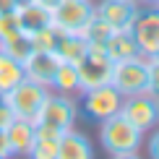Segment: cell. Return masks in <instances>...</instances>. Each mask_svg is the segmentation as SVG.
Returning <instances> with one entry per match:
<instances>
[{
	"label": "cell",
	"instance_id": "obj_1",
	"mask_svg": "<svg viewBox=\"0 0 159 159\" xmlns=\"http://www.w3.org/2000/svg\"><path fill=\"white\" fill-rule=\"evenodd\" d=\"M76 115H78V107H76L73 97L50 91L47 102L42 104V110H39V115L34 120V128L42 130V133L63 136L65 130L76 128Z\"/></svg>",
	"mask_w": 159,
	"mask_h": 159
},
{
	"label": "cell",
	"instance_id": "obj_2",
	"mask_svg": "<svg viewBox=\"0 0 159 159\" xmlns=\"http://www.w3.org/2000/svg\"><path fill=\"white\" fill-rule=\"evenodd\" d=\"M99 141L107 154H128V151L141 149L143 133L117 112L107 120H99Z\"/></svg>",
	"mask_w": 159,
	"mask_h": 159
},
{
	"label": "cell",
	"instance_id": "obj_3",
	"mask_svg": "<svg viewBox=\"0 0 159 159\" xmlns=\"http://www.w3.org/2000/svg\"><path fill=\"white\" fill-rule=\"evenodd\" d=\"M50 91L52 89H47V86L31 81V78H24L18 86H13L8 94H3V99L8 102V107L13 110V115H16V117L34 123L37 115H39V110H42V104L47 102Z\"/></svg>",
	"mask_w": 159,
	"mask_h": 159
},
{
	"label": "cell",
	"instance_id": "obj_4",
	"mask_svg": "<svg viewBox=\"0 0 159 159\" xmlns=\"http://www.w3.org/2000/svg\"><path fill=\"white\" fill-rule=\"evenodd\" d=\"M110 84L120 91L123 97H133V94H146V84H149V70H146V57L138 55L130 60H120L112 65V76Z\"/></svg>",
	"mask_w": 159,
	"mask_h": 159
},
{
	"label": "cell",
	"instance_id": "obj_5",
	"mask_svg": "<svg viewBox=\"0 0 159 159\" xmlns=\"http://www.w3.org/2000/svg\"><path fill=\"white\" fill-rule=\"evenodd\" d=\"M94 13L97 5L91 0H60L52 8V26L60 34H81V29Z\"/></svg>",
	"mask_w": 159,
	"mask_h": 159
},
{
	"label": "cell",
	"instance_id": "obj_6",
	"mask_svg": "<svg viewBox=\"0 0 159 159\" xmlns=\"http://www.w3.org/2000/svg\"><path fill=\"white\" fill-rule=\"evenodd\" d=\"M120 104H123V94L112 84H102L81 91V107L86 117H91V120H107V117L117 115Z\"/></svg>",
	"mask_w": 159,
	"mask_h": 159
},
{
	"label": "cell",
	"instance_id": "obj_7",
	"mask_svg": "<svg viewBox=\"0 0 159 159\" xmlns=\"http://www.w3.org/2000/svg\"><path fill=\"white\" fill-rule=\"evenodd\" d=\"M112 65H115V63L110 60V55L104 52V47L89 44L86 57L76 65V68H78V84H81V91L94 89V86H102V84H110Z\"/></svg>",
	"mask_w": 159,
	"mask_h": 159
},
{
	"label": "cell",
	"instance_id": "obj_8",
	"mask_svg": "<svg viewBox=\"0 0 159 159\" xmlns=\"http://www.w3.org/2000/svg\"><path fill=\"white\" fill-rule=\"evenodd\" d=\"M120 115L125 117V120H130L141 133H149L151 128H157V125H159V102H157V99H151L149 94L123 97Z\"/></svg>",
	"mask_w": 159,
	"mask_h": 159
},
{
	"label": "cell",
	"instance_id": "obj_9",
	"mask_svg": "<svg viewBox=\"0 0 159 159\" xmlns=\"http://www.w3.org/2000/svg\"><path fill=\"white\" fill-rule=\"evenodd\" d=\"M138 0H99L97 16H102L115 31H130L138 18Z\"/></svg>",
	"mask_w": 159,
	"mask_h": 159
},
{
	"label": "cell",
	"instance_id": "obj_10",
	"mask_svg": "<svg viewBox=\"0 0 159 159\" xmlns=\"http://www.w3.org/2000/svg\"><path fill=\"white\" fill-rule=\"evenodd\" d=\"M130 34H133L138 52L143 57L159 55V11H146L138 13L136 24L130 26Z\"/></svg>",
	"mask_w": 159,
	"mask_h": 159
},
{
	"label": "cell",
	"instance_id": "obj_11",
	"mask_svg": "<svg viewBox=\"0 0 159 159\" xmlns=\"http://www.w3.org/2000/svg\"><path fill=\"white\" fill-rule=\"evenodd\" d=\"M57 65H60V57H57L55 52L34 50V52H31V55L24 60V76L50 89V86H52V78H55Z\"/></svg>",
	"mask_w": 159,
	"mask_h": 159
},
{
	"label": "cell",
	"instance_id": "obj_12",
	"mask_svg": "<svg viewBox=\"0 0 159 159\" xmlns=\"http://www.w3.org/2000/svg\"><path fill=\"white\" fill-rule=\"evenodd\" d=\"M16 18H18V29L31 37L34 31H39V29H44V26L52 24V11L42 8L39 3H34V0H18Z\"/></svg>",
	"mask_w": 159,
	"mask_h": 159
},
{
	"label": "cell",
	"instance_id": "obj_13",
	"mask_svg": "<svg viewBox=\"0 0 159 159\" xmlns=\"http://www.w3.org/2000/svg\"><path fill=\"white\" fill-rule=\"evenodd\" d=\"M57 159H94V146L81 130L70 128L57 141Z\"/></svg>",
	"mask_w": 159,
	"mask_h": 159
},
{
	"label": "cell",
	"instance_id": "obj_14",
	"mask_svg": "<svg viewBox=\"0 0 159 159\" xmlns=\"http://www.w3.org/2000/svg\"><path fill=\"white\" fill-rule=\"evenodd\" d=\"M34 136H37L34 123L16 117V120L5 128V138H8V146H11V157H26V151H29Z\"/></svg>",
	"mask_w": 159,
	"mask_h": 159
},
{
	"label": "cell",
	"instance_id": "obj_15",
	"mask_svg": "<svg viewBox=\"0 0 159 159\" xmlns=\"http://www.w3.org/2000/svg\"><path fill=\"white\" fill-rule=\"evenodd\" d=\"M104 52L110 55L112 63H120V60H130V57H138L141 52H138V44L130 31H115L107 44H104Z\"/></svg>",
	"mask_w": 159,
	"mask_h": 159
},
{
	"label": "cell",
	"instance_id": "obj_16",
	"mask_svg": "<svg viewBox=\"0 0 159 159\" xmlns=\"http://www.w3.org/2000/svg\"><path fill=\"white\" fill-rule=\"evenodd\" d=\"M86 52H89V42L81 34H60L57 47H55V55L70 65H78L86 57Z\"/></svg>",
	"mask_w": 159,
	"mask_h": 159
},
{
	"label": "cell",
	"instance_id": "obj_17",
	"mask_svg": "<svg viewBox=\"0 0 159 159\" xmlns=\"http://www.w3.org/2000/svg\"><path fill=\"white\" fill-rule=\"evenodd\" d=\"M52 91H57V94H68V97H76L81 94V84H78V68L70 63H63L57 65L55 70V78H52Z\"/></svg>",
	"mask_w": 159,
	"mask_h": 159
},
{
	"label": "cell",
	"instance_id": "obj_18",
	"mask_svg": "<svg viewBox=\"0 0 159 159\" xmlns=\"http://www.w3.org/2000/svg\"><path fill=\"white\" fill-rule=\"evenodd\" d=\"M24 65L18 60H13L11 55L0 52V94H8L13 86H18L24 81Z\"/></svg>",
	"mask_w": 159,
	"mask_h": 159
},
{
	"label": "cell",
	"instance_id": "obj_19",
	"mask_svg": "<svg viewBox=\"0 0 159 159\" xmlns=\"http://www.w3.org/2000/svg\"><path fill=\"white\" fill-rule=\"evenodd\" d=\"M0 52H5V55H11L13 60H18L24 65V60L34 52V44H31V37L24 34V31H16V34L0 39Z\"/></svg>",
	"mask_w": 159,
	"mask_h": 159
},
{
	"label": "cell",
	"instance_id": "obj_20",
	"mask_svg": "<svg viewBox=\"0 0 159 159\" xmlns=\"http://www.w3.org/2000/svg\"><path fill=\"white\" fill-rule=\"evenodd\" d=\"M57 141H60V136L37 130V136H34V141H31L29 151H26V157L29 159H57Z\"/></svg>",
	"mask_w": 159,
	"mask_h": 159
},
{
	"label": "cell",
	"instance_id": "obj_21",
	"mask_svg": "<svg viewBox=\"0 0 159 159\" xmlns=\"http://www.w3.org/2000/svg\"><path fill=\"white\" fill-rule=\"evenodd\" d=\"M112 34H115V29H112V26L104 21L102 16H97V13L89 18V24L81 29V37H84L89 44H97V47H104V44H107V39H110Z\"/></svg>",
	"mask_w": 159,
	"mask_h": 159
},
{
	"label": "cell",
	"instance_id": "obj_22",
	"mask_svg": "<svg viewBox=\"0 0 159 159\" xmlns=\"http://www.w3.org/2000/svg\"><path fill=\"white\" fill-rule=\"evenodd\" d=\"M57 39H60V31L55 29V26H44V29H39L31 34V44H34V50H42V52H55L57 47Z\"/></svg>",
	"mask_w": 159,
	"mask_h": 159
},
{
	"label": "cell",
	"instance_id": "obj_23",
	"mask_svg": "<svg viewBox=\"0 0 159 159\" xmlns=\"http://www.w3.org/2000/svg\"><path fill=\"white\" fill-rule=\"evenodd\" d=\"M146 70H149V84H146V94L159 102V55L146 57Z\"/></svg>",
	"mask_w": 159,
	"mask_h": 159
},
{
	"label": "cell",
	"instance_id": "obj_24",
	"mask_svg": "<svg viewBox=\"0 0 159 159\" xmlns=\"http://www.w3.org/2000/svg\"><path fill=\"white\" fill-rule=\"evenodd\" d=\"M16 31H21V29H18L16 11H11V13H0V39L11 37V34H16Z\"/></svg>",
	"mask_w": 159,
	"mask_h": 159
},
{
	"label": "cell",
	"instance_id": "obj_25",
	"mask_svg": "<svg viewBox=\"0 0 159 159\" xmlns=\"http://www.w3.org/2000/svg\"><path fill=\"white\" fill-rule=\"evenodd\" d=\"M149 133L151 136L146 138V154H149V159H159V125L151 128Z\"/></svg>",
	"mask_w": 159,
	"mask_h": 159
},
{
	"label": "cell",
	"instance_id": "obj_26",
	"mask_svg": "<svg viewBox=\"0 0 159 159\" xmlns=\"http://www.w3.org/2000/svg\"><path fill=\"white\" fill-rule=\"evenodd\" d=\"M16 120V115H13V110L8 107V102L5 99H0V130H5L8 125Z\"/></svg>",
	"mask_w": 159,
	"mask_h": 159
},
{
	"label": "cell",
	"instance_id": "obj_27",
	"mask_svg": "<svg viewBox=\"0 0 159 159\" xmlns=\"http://www.w3.org/2000/svg\"><path fill=\"white\" fill-rule=\"evenodd\" d=\"M0 159H11V146H8V138H5V130H0Z\"/></svg>",
	"mask_w": 159,
	"mask_h": 159
},
{
	"label": "cell",
	"instance_id": "obj_28",
	"mask_svg": "<svg viewBox=\"0 0 159 159\" xmlns=\"http://www.w3.org/2000/svg\"><path fill=\"white\" fill-rule=\"evenodd\" d=\"M16 5H18V0H0V13H11V11H16Z\"/></svg>",
	"mask_w": 159,
	"mask_h": 159
},
{
	"label": "cell",
	"instance_id": "obj_29",
	"mask_svg": "<svg viewBox=\"0 0 159 159\" xmlns=\"http://www.w3.org/2000/svg\"><path fill=\"white\" fill-rule=\"evenodd\" d=\"M110 159H143L138 151H128V154H110Z\"/></svg>",
	"mask_w": 159,
	"mask_h": 159
},
{
	"label": "cell",
	"instance_id": "obj_30",
	"mask_svg": "<svg viewBox=\"0 0 159 159\" xmlns=\"http://www.w3.org/2000/svg\"><path fill=\"white\" fill-rule=\"evenodd\" d=\"M34 3H39V5H42V8H47V11H52V8H55L57 3H60V0H34Z\"/></svg>",
	"mask_w": 159,
	"mask_h": 159
},
{
	"label": "cell",
	"instance_id": "obj_31",
	"mask_svg": "<svg viewBox=\"0 0 159 159\" xmlns=\"http://www.w3.org/2000/svg\"><path fill=\"white\" fill-rule=\"evenodd\" d=\"M146 3H151V5H157V3H159V0H146Z\"/></svg>",
	"mask_w": 159,
	"mask_h": 159
},
{
	"label": "cell",
	"instance_id": "obj_32",
	"mask_svg": "<svg viewBox=\"0 0 159 159\" xmlns=\"http://www.w3.org/2000/svg\"><path fill=\"white\" fill-rule=\"evenodd\" d=\"M157 11H159V3H157Z\"/></svg>",
	"mask_w": 159,
	"mask_h": 159
},
{
	"label": "cell",
	"instance_id": "obj_33",
	"mask_svg": "<svg viewBox=\"0 0 159 159\" xmlns=\"http://www.w3.org/2000/svg\"><path fill=\"white\" fill-rule=\"evenodd\" d=\"M0 99H3V94H0Z\"/></svg>",
	"mask_w": 159,
	"mask_h": 159
}]
</instances>
